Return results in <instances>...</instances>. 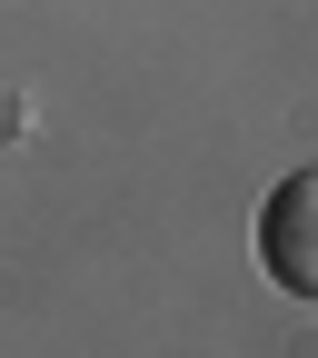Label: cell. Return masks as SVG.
Instances as JSON below:
<instances>
[{"instance_id":"cell-1","label":"cell","mask_w":318,"mask_h":358,"mask_svg":"<svg viewBox=\"0 0 318 358\" xmlns=\"http://www.w3.org/2000/svg\"><path fill=\"white\" fill-rule=\"evenodd\" d=\"M259 268L289 299H318V169H289L259 199Z\"/></svg>"}]
</instances>
